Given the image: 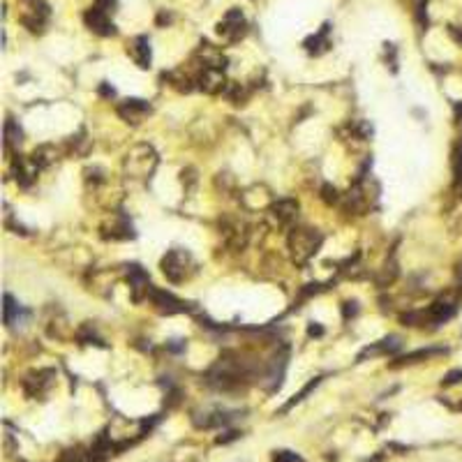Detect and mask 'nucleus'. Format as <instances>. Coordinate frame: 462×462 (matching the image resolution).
Masks as SVG:
<instances>
[{"instance_id": "obj_15", "label": "nucleus", "mask_w": 462, "mask_h": 462, "mask_svg": "<svg viewBox=\"0 0 462 462\" xmlns=\"http://www.w3.org/2000/svg\"><path fill=\"white\" fill-rule=\"evenodd\" d=\"M53 157H56V151H53L51 146H39L37 151L32 153V157H31V162L37 167V171L39 169H44V167H49L53 162Z\"/></svg>"}, {"instance_id": "obj_19", "label": "nucleus", "mask_w": 462, "mask_h": 462, "mask_svg": "<svg viewBox=\"0 0 462 462\" xmlns=\"http://www.w3.org/2000/svg\"><path fill=\"white\" fill-rule=\"evenodd\" d=\"M273 462H305V460L294 451H275Z\"/></svg>"}, {"instance_id": "obj_20", "label": "nucleus", "mask_w": 462, "mask_h": 462, "mask_svg": "<svg viewBox=\"0 0 462 462\" xmlns=\"http://www.w3.org/2000/svg\"><path fill=\"white\" fill-rule=\"evenodd\" d=\"M460 379H462V370H451L446 377H444L441 384H444V386H453V384H458Z\"/></svg>"}, {"instance_id": "obj_3", "label": "nucleus", "mask_w": 462, "mask_h": 462, "mask_svg": "<svg viewBox=\"0 0 462 462\" xmlns=\"http://www.w3.org/2000/svg\"><path fill=\"white\" fill-rule=\"evenodd\" d=\"M245 32H247V23L243 19L241 9H229L224 19L217 23V35L227 42H238Z\"/></svg>"}, {"instance_id": "obj_10", "label": "nucleus", "mask_w": 462, "mask_h": 462, "mask_svg": "<svg viewBox=\"0 0 462 462\" xmlns=\"http://www.w3.org/2000/svg\"><path fill=\"white\" fill-rule=\"evenodd\" d=\"M271 213L277 220V224H289L298 215V201H294V199H280V201H275L271 206Z\"/></svg>"}, {"instance_id": "obj_21", "label": "nucleus", "mask_w": 462, "mask_h": 462, "mask_svg": "<svg viewBox=\"0 0 462 462\" xmlns=\"http://www.w3.org/2000/svg\"><path fill=\"white\" fill-rule=\"evenodd\" d=\"M338 199H340L338 197V189L331 187V185H324V201L326 204H335Z\"/></svg>"}, {"instance_id": "obj_6", "label": "nucleus", "mask_w": 462, "mask_h": 462, "mask_svg": "<svg viewBox=\"0 0 462 462\" xmlns=\"http://www.w3.org/2000/svg\"><path fill=\"white\" fill-rule=\"evenodd\" d=\"M118 114H121L127 123H141L146 116L151 114V104H148L146 99H139V97L123 99L121 104H118Z\"/></svg>"}, {"instance_id": "obj_5", "label": "nucleus", "mask_w": 462, "mask_h": 462, "mask_svg": "<svg viewBox=\"0 0 462 462\" xmlns=\"http://www.w3.org/2000/svg\"><path fill=\"white\" fill-rule=\"evenodd\" d=\"M84 21L92 32H97V35H102V37H114L116 32H118L116 31V26L111 23V19H109V12H104V9L97 7V5L91 7V9H86Z\"/></svg>"}, {"instance_id": "obj_9", "label": "nucleus", "mask_w": 462, "mask_h": 462, "mask_svg": "<svg viewBox=\"0 0 462 462\" xmlns=\"http://www.w3.org/2000/svg\"><path fill=\"white\" fill-rule=\"evenodd\" d=\"M453 314H455L453 303H448V301H437V303H432L430 308H428V312H423V319L434 326H439V324H444V321H448Z\"/></svg>"}, {"instance_id": "obj_24", "label": "nucleus", "mask_w": 462, "mask_h": 462, "mask_svg": "<svg viewBox=\"0 0 462 462\" xmlns=\"http://www.w3.org/2000/svg\"><path fill=\"white\" fill-rule=\"evenodd\" d=\"M97 7H102L104 12H114V7H116V0H97Z\"/></svg>"}, {"instance_id": "obj_4", "label": "nucleus", "mask_w": 462, "mask_h": 462, "mask_svg": "<svg viewBox=\"0 0 462 462\" xmlns=\"http://www.w3.org/2000/svg\"><path fill=\"white\" fill-rule=\"evenodd\" d=\"M148 298H151V303L155 305V310L162 312V314H181V312H187L189 310L185 301L176 298V296L169 294V291H162V289L151 287Z\"/></svg>"}, {"instance_id": "obj_13", "label": "nucleus", "mask_w": 462, "mask_h": 462, "mask_svg": "<svg viewBox=\"0 0 462 462\" xmlns=\"http://www.w3.org/2000/svg\"><path fill=\"white\" fill-rule=\"evenodd\" d=\"M446 349H418L414 354H407V356L398 358L395 363H391V368H400V365H409V363H416L421 358H428V356H434V354H444Z\"/></svg>"}, {"instance_id": "obj_18", "label": "nucleus", "mask_w": 462, "mask_h": 462, "mask_svg": "<svg viewBox=\"0 0 462 462\" xmlns=\"http://www.w3.org/2000/svg\"><path fill=\"white\" fill-rule=\"evenodd\" d=\"M319 381H321V379H319V377H314V379H312V381H310V384H308V386H305V388H303V391H301V393H298V395H294V398H291V400H289V402H287V404H284V409H282V411H287V409H291V407H294V404H298V402H301V400H303V398H305V395H308V393H310V391H312V388H314V386H317V384H319Z\"/></svg>"}, {"instance_id": "obj_17", "label": "nucleus", "mask_w": 462, "mask_h": 462, "mask_svg": "<svg viewBox=\"0 0 462 462\" xmlns=\"http://www.w3.org/2000/svg\"><path fill=\"white\" fill-rule=\"evenodd\" d=\"M414 2V19L421 28L428 26V0H411Z\"/></svg>"}, {"instance_id": "obj_11", "label": "nucleus", "mask_w": 462, "mask_h": 462, "mask_svg": "<svg viewBox=\"0 0 462 462\" xmlns=\"http://www.w3.org/2000/svg\"><path fill=\"white\" fill-rule=\"evenodd\" d=\"M328 31H331V23H324L317 35H310V37L305 39V49L310 53H314V56L324 53L326 49L331 46V42H328Z\"/></svg>"}, {"instance_id": "obj_1", "label": "nucleus", "mask_w": 462, "mask_h": 462, "mask_svg": "<svg viewBox=\"0 0 462 462\" xmlns=\"http://www.w3.org/2000/svg\"><path fill=\"white\" fill-rule=\"evenodd\" d=\"M319 245H321V234L317 229L296 227L289 234V250H291V257H294L296 264H305L317 252Z\"/></svg>"}, {"instance_id": "obj_22", "label": "nucleus", "mask_w": 462, "mask_h": 462, "mask_svg": "<svg viewBox=\"0 0 462 462\" xmlns=\"http://www.w3.org/2000/svg\"><path fill=\"white\" fill-rule=\"evenodd\" d=\"M386 58H391V67L398 72V61H395V44H386Z\"/></svg>"}, {"instance_id": "obj_12", "label": "nucleus", "mask_w": 462, "mask_h": 462, "mask_svg": "<svg viewBox=\"0 0 462 462\" xmlns=\"http://www.w3.org/2000/svg\"><path fill=\"white\" fill-rule=\"evenodd\" d=\"M398 349H400V338L391 335V338L381 340L379 344H374V347L363 349V351H361V356H358V361H363L365 356H374V354H395Z\"/></svg>"}, {"instance_id": "obj_16", "label": "nucleus", "mask_w": 462, "mask_h": 462, "mask_svg": "<svg viewBox=\"0 0 462 462\" xmlns=\"http://www.w3.org/2000/svg\"><path fill=\"white\" fill-rule=\"evenodd\" d=\"M19 314H21V308L16 305V301L12 298V296L5 294V324L12 326L14 324V317L19 319Z\"/></svg>"}, {"instance_id": "obj_7", "label": "nucleus", "mask_w": 462, "mask_h": 462, "mask_svg": "<svg viewBox=\"0 0 462 462\" xmlns=\"http://www.w3.org/2000/svg\"><path fill=\"white\" fill-rule=\"evenodd\" d=\"M127 280H129V289H132V298H134L137 303L144 296H148V291H151V280H148V275H146V271L141 266H137V264L129 266Z\"/></svg>"}, {"instance_id": "obj_23", "label": "nucleus", "mask_w": 462, "mask_h": 462, "mask_svg": "<svg viewBox=\"0 0 462 462\" xmlns=\"http://www.w3.org/2000/svg\"><path fill=\"white\" fill-rule=\"evenodd\" d=\"M342 310H344V319L354 317V314H356V312H358V308H356V301H351V303H344V308H342Z\"/></svg>"}, {"instance_id": "obj_8", "label": "nucleus", "mask_w": 462, "mask_h": 462, "mask_svg": "<svg viewBox=\"0 0 462 462\" xmlns=\"http://www.w3.org/2000/svg\"><path fill=\"white\" fill-rule=\"evenodd\" d=\"M127 51H129V56H132V61L137 62L141 69L151 67V42H148L146 35H139V37L132 39L127 46Z\"/></svg>"}, {"instance_id": "obj_26", "label": "nucleus", "mask_w": 462, "mask_h": 462, "mask_svg": "<svg viewBox=\"0 0 462 462\" xmlns=\"http://www.w3.org/2000/svg\"><path fill=\"white\" fill-rule=\"evenodd\" d=\"M238 437V432H227V437H217V444H227V441L236 439Z\"/></svg>"}, {"instance_id": "obj_14", "label": "nucleus", "mask_w": 462, "mask_h": 462, "mask_svg": "<svg viewBox=\"0 0 462 462\" xmlns=\"http://www.w3.org/2000/svg\"><path fill=\"white\" fill-rule=\"evenodd\" d=\"M21 139H23L21 127H19L12 118H7V123H5V148H7V151H12L14 146L21 144Z\"/></svg>"}, {"instance_id": "obj_2", "label": "nucleus", "mask_w": 462, "mask_h": 462, "mask_svg": "<svg viewBox=\"0 0 462 462\" xmlns=\"http://www.w3.org/2000/svg\"><path fill=\"white\" fill-rule=\"evenodd\" d=\"M159 266H162V273L167 275V280L174 282V284L187 280L189 273H194V259L185 250H169L162 257Z\"/></svg>"}, {"instance_id": "obj_27", "label": "nucleus", "mask_w": 462, "mask_h": 462, "mask_svg": "<svg viewBox=\"0 0 462 462\" xmlns=\"http://www.w3.org/2000/svg\"><path fill=\"white\" fill-rule=\"evenodd\" d=\"M99 92H102V95H106V97H114V95H116V91H114V88H109V86H99Z\"/></svg>"}, {"instance_id": "obj_25", "label": "nucleus", "mask_w": 462, "mask_h": 462, "mask_svg": "<svg viewBox=\"0 0 462 462\" xmlns=\"http://www.w3.org/2000/svg\"><path fill=\"white\" fill-rule=\"evenodd\" d=\"M308 333H310L312 338H319V335H324V328H321V326L310 324V328H308Z\"/></svg>"}]
</instances>
